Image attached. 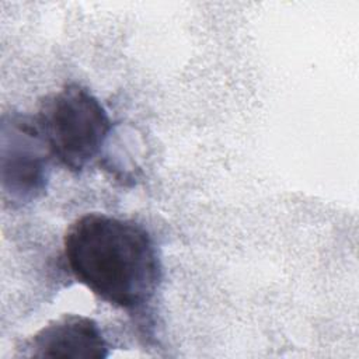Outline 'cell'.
<instances>
[{"label": "cell", "instance_id": "cell-1", "mask_svg": "<svg viewBox=\"0 0 359 359\" xmlns=\"http://www.w3.org/2000/svg\"><path fill=\"white\" fill-rule=\"evenodd\" d=\"M63 257L77 282L128 311L149 304L163 280L161 259L149 231L105 213H86L67 227Z\"/></svg>", "mask_w": 359, "mask_h": 359}, {"label": "cell", "instance_id": "cell-2", "mask_svg": "<svg viewBox=\"0 0 359 359\" xmlns=\"http://www.w3.org/2000/svg\"><path fill=\"white\" fill-rule=\"evenodd\" d=\"M35 121L53 160L70 172H81L101 153L112 130L104 105L77 83L46 95Z\"/></svg>", "mask_w": 359, "mask_h": 359}, {"label": "cell", "instance_id": "cell-3", "mask_svg": "<svg viewBox=\"0 0 359 359\" xmlns=\"http://www.w3.org/2000/svg\"><path fill=\"white\" fill-rule=\"evenodd\" d=\"M52 158L35 116L3 114L0 180L6 202L18 208L41 198L48 188Z\"/></svg>", "mask_w": 359, "mask_h": 359}, {"label": "cell", "instance_id": "cell-4", "mask_svg": "<svg viewBox=\"0 0 359 359\" xmlns=\"http://www.w3.org/2000/svg\"><path fill=\"white\" fill-rule=\"evenodd\" d=\"M22 348L24 356L29 358L104 359L109 353L100 325L80 314H63L50 321L28 338Z\"/></svg>", "mask_w": 359, "mask_h": 359}]
</instances>
